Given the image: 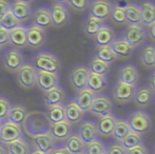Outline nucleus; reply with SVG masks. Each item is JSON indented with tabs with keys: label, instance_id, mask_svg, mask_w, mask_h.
<instances>
[{
	"label": "nucleus",
	"instance_id": "nucleus-55",
	"mask_svg": "<svg viewBox=\"0 0 155 154\" xmlns=\"http://www.w3.org/2000/svg\"><path fill=\"white\" fill-rule=\"evenodd\" d=\"M30 154H45V153H43V152H41V151H38V150H36V149H34V150H33Z\"/></svg>",
	"mask_w": 155,
	"mask_h": 154
},
{
	"label": "nucleus",
	"instance_id": "nucleus-46",
	"mask_svg": "<svg viewBox=\"0 0 155 154\" xmlns=\"http://www.w3.org/2000/svg\"><path fill=\"white\" fill-rule=\"evenodd\" d=\"M67 3L76 12H84L90 5V1L88 0H69Z\"/></svg>",
	"mask_w": 155,
	"mask_h": 154
},
{
	"label": "nucleus",
	"instance_id": "nucleus-23",
	"mask_svg": "<svg viewBox=\"0 0 155 154\" xmlns=\"http://www.w3.org/2000/svg\"><path fill=\"white\" fill-rule=\"evenodd\" d=\"M49 133L52 135L54 140L63 142L72 134V125L65 120L57 123H51Z\"/></svg>",
	"mask_w": 155,
	"mask_h": 154
},
{
	"label": "nucleus",
	"instance_id": "nucleus-9",
	"mask_svg": "<svg viewBox=\"0 0 155 154\" xmlns=\"http://www.w3.org/2000/svg\"><path fill=\"white\" fill-rule=\"evenodd\" d=\"M50 11H51L53 27L60 28L69 22L70 12L68 10L67 5L63 2H55V3H53Z\"/></svg>",
	"mask_w": 155,
	"mask_h": 154
},
{
	"label": "nucleus",
	"instance_id": "nucleus-13",
	"mask_svg": "<svg viewBox=\"0 0 155 154\" xmlns=\"http://www.w3.org/2000/svg\"><path fill=\"white\" fill-rule=\"evenodd\" d=\"M25 64V58L19 50L11 49L5 53L3 58L4 69L8 72H17Z\"/></svg>",
	"mask_w": 155,
	"mask_h": 154
},
{
	"label": "nucleus",
	"instance_id": "nucleus-27",
	"mask_svg": "<svg viewBox=\"0 0 155 154\" xmlns=\"http://www.w3.org/2000/svg\"><path fill=\"white\" fill-rule=\"evenodd\" d=\"M64 111H65V121L70 125H77L81 123V119L84 118V113L77 107L73 100L69 101L64 105Z\"/></svg>",
	"mask_w": 155,
	"mask_h": 154
},
{
	"label": "nucleus",
	"instance_id": "nucleus-4",
	"mask_svg": "<svg viewBox=\"0 0 155 154\" xmlns=\"http://www.w3.org/2000/svg\"><path fill=\"white\" fill-rule=\"evenodd\" d=\"M23 138V132L21 126L15 125L8 120L1 123L0 127V144L8 145L17 139Z\"/></svg>",
	"mask_w": 155,
	"mask_h": 154
},
{
	"label": "nucleus",
	"instance_id": "nucleus-39",
	"mask_svg": "<svg viewBox=\"0 0 155 154\" xmlns=\"http://www.w3.org/2000/svg\"><path fill=\"white\" fill-rule=\"evenodd\" d=\"M90 73L97 75H102V76H106L107 74L110 71V64H106V62L101 61L100 59L96 57H93L92 59L89 62V66L87 67Z\"/></svg>",
	"mask_w": 155,
	"mask_h": 154
},
{
	"label": "nucleus",
	"instance_id": "nucleus-47",
	"mask_svg": "<svg viewBox=\"0 0 155 154\" xmlns=\"http://www.w3.org/2000/svg\"><path fill=\"white\" fill-rule=\"evenodd\" d=\"M106 154H126V149L119 143H113L106 147Z\"/></svg>",
	"mask_w": 155,
	"mask_h": 154
},
{
	"label": "nucleus",
	"instance_id": "nucleus-11",
	"mask_svg": "<svg viewBox=\"0 0 155 154\" xmlns=\"http://www.w3.org/2000/svg\"><path fill=\"white\" fill-rule=\"evenodd\" d=\"M112 3L107 0H95L90 2L89 11L90 15L97 19H100L101 21H106L110 18L111 11H112Z\"/></svg>",
	"mask_w": 155,
	"mask_h": 154
},
{
	"label": "nucleus",
	"instance_id": "nucleus-43",
	"mask_svg": "<svg viewBox=\"0 0 155 154\" xmlns=\"http://www.w3.org/2000/svg\"><path fill=\"white\" fill-rule=\"evenodd\" d=\"M20 25V22L15 18V16L13 15V13L11 12V10L2 17V19L0 20V27L5 29L6 31H12L15 28L19 27Z\"/></svg>",
	"mask_w": 155,
	"mask_h": 154
},
{
	"label": "nucleus",
	"instance_id": "nucleus-53",
	"mask_svg": "<svg viewBox=\"0 0 155 154\" xmlns=\"http://www.w3.org/2000/svg\"><path fill=\"white\" fill-rule=\"evenodd\" d=\"M149 84H150V89H151L153 92H155V70L149 76Z\"/></svg>",
	"mask_w": 155,
	"mask_h": 154
},
{
	"label": "nucleus",
	"instance_id": "nucleus-52",
	"mask_svg": "<svg viewBox=\"0 0 155 154\" xmlns=\"http://www.w3.org/2000/svg\"><path fill=\"white\" fill-rule=\"evenodd\" d=\"M148 35H149V38L155 42V22L148 27Z\"/></svg>",
	"mask_w": 155,
	"mask_h": 154
},
{
	"label": "nucleus",
	"instance_id": "nucleus-24",
	"mask_svg": "<svg viewBox=\"0 0 155 154\" xmlns=\"http://www.w3.org/2000/svg\"><path fill=\"white\" fill-rule=\"evenodd\" d=\"M116 120L117 118L113 114H109L107 116L98 118L97 123H95L98 134L100 136H102V137H110V136H112L113 129H114Z\"/></svg>",
	"mask_w": 155,
	"mask_h": 154
},
{
	"label": "nucleus",
	"instance_id": "nucleus-44",
	"mask_svg": "<svg viewBox=\"0 0 155 154\" xmlns=\"http://www.w3.org/2000/svg\"><path fill=\"white\" fill-rule=\"evenodd\" d=\"M106 151V146L99 139H96L84 147V154H101Z\"/></svg>",
	"mask_w": 155,
	"mask_h": 154
},
{
	"label": "nucleus",
	"instance_id": "nucleus-49",
	"mask_svg": "<svg viewBox=\"0 0 155 154\" xmlns=\"http://www.w3.org/2000/svg\"><path fill=\"white\" fill-rule=\"evenodd\" d=\"M126 154H149V151L146 148L143 144H140L136 147H133L131 149L126 150Z\"/></svg>",
	"mask_w": 155,
	"mask_h": 154
},
{
	"label": "nucleus",
	"instance_id": "nucleus-40",
	"mask_svg": "<svg viewBox=\"0 0 155 154\" xmlns=\"http://www.w3.org/2000/svg\"><path fill=\"white\" fill-rule=\"evenodd\" d=\"M96 58L100 59L101 61L111 64L117 59L115 54L113 53L110 45H104V47H98L96 50Z\"/></svg>",
	"mask_w": 155,
	"mask_h": 154
},
{
	"label": "nucleus",
	"instance_id": "nucleus-42",
	"mask_svg": "<svg viewBox=\"0 0 155 154\" xmlns=\"http://www.w3.org/2000/svg\"><path fill=\"white\" fill-rule=\"evenodd\" d=\"M113 23L117 25H127L126 15H124V8L121 5H113L111 11L110 18Z\"/></svg>",
	"mask_w": 155,
	"mask_h": 154
},
{
	"label": "nucleus",
	"instance_id": "nucleus-31",
	"mask_svg": "<svg viewBox=\"0 0 155 154\" xmlns=\"http://www.w3.org/2000/svg\"><path fill=\"white\" fill-rule=\"evenodd\" d=\"M141 13V25L145 27H150L155 22V4L153 2L145 1L139 5Z\"/></svg>",
	"mask_w": 155,
	"mask_h": 154
},
{
	"label": "nucleus",
	"instance_id": "nucleus-14",
	"mask_svg": "<svg viewBox=\"0 0 155 154\" xmlns=\"http://www.w3.org/2000/svg\"><path fill=\"white\" fill-rule=\"evenodd\" d=\"M36 86L43 92L52 90L55 87L59 86V77L58 74L36 71Z\"/></svg>",
	"mask_w": 155,
	"mask_h": 154
},
{
	"label": "nucleus",
	"instance_id": "nucleus-59",
	"mask_svg": "<svg viewBox=\"0 0 155 154\" xmlns=\"http://www.w3.org/2000/svg\"><path fill=\"white\" fill-rule=\"evenodd\" d=\"M0 50H1V48H0Z\"/></svg>",
	"mask_w": 155,
	"mask_h": 154
},
{
	"label": "nucleus",
	"instance_id": "nucleus-5",
	"mask_svg": "<svg viewBox=\"0 0 155 154\" xmlns=\"http://www.w3.org/2000/svg\"><path fill=\"white\" fill-rule=\"evenodd\" d=\"M123 38L134 49L145 42L147 33L141 25H127L124 30Z\"/></svg>",
	"mask_w": 155,
	"mask_h": 154
},
{
	"label": "nucleus",
	"instance_id": "nucleus-1",
	"mask_svg": "<svg viewBox=\"0 0 155 154\" xmlns=\"http://www.w3.org/2000/svg\"><path fill=\"white\" fill-rule=\"evenodd\" d=\"M21 126H22L21 129L28 135L34 137V136L40 135V134L49 133L51 123L49 121L45 112L33 111L28 113Z\"/></svg>",
	"mask_w": 155,
	"mask_h": 154
},
{
	"label": "nucleus",
	"instance_id": "nucleus-2",
	"mask_svg": "<svg viewBox=\"0 0 155 154\" xmlns=\"http://www.w3.org/2000/svg\"><path fill=\"white\" fill-rule=\"evenodd\" d=\"M32 64L36 71L53 74H58L61 68V64L58 57L49 51H39L35 54L32 59Z\"/></svg>",
	"mask_w": 155,
	"mask_h": 154
},
{
	"label": "nucleus",
	"instance_id": "nucleus-37",
	"mask_svg": "<svg viewBox=\"0 0 155 154\" xmlns=\"http://www.w3.org/2000/svg\"><path fill=\"white\" fill-rule=\"evenodd\" d=\"M102 25H104V21L89 15L86 18V20H84V32L89 37H95L96 34L98 33V31H99V29Z\"/></svg>",
	"mask_w": 155,
	"mask_h": 154
},
{
	"label": "nucleus",
	"instance_id": "nucleus-58",
	"mask_svg": "<svg viewBox=\"0 0 155 154\" xmlns=\"http://www.w3.org/2000/svg\"><path fill=\"white\" fill-rule=\"evenodd\" d=\"M80 154H84V153H80Z\"/></svg>",
	"mask_w": 155,
	"mask_h": 154
},
{
	"label": "nucleus",
	"instance_id": "nucleus-21",
	"mask_svg": "<svg viewBox=\"0 0 155 154\" xmlns=\"http://www.w3.org/2000/svg\"><path fill=\"white\" fill-rule=\"evenodd\" d=\"M32 144L36 150L41 151L45 154H49L55 148V140L50 133L40 134L32 137Z\"/></svg>",
	"mask_w": 155,
	"mask_h": 154
},
{
	"label": "nucleus",
	"instance_id": "nucleus-22",
	"mask_svg": "<svg viewBox=\"0 0 155 154\" xmlns=\"http://www.w3.org/2000/svg\"><path fill=\"white\" fill-rule=\"evenodd\" d=\"M110 47L116 58H120V59H128L132 56L133 52H134V49L123 37L115 38L110 44Z\"/></svg>",
	"mask_w": 155,
	"mask_h": 154
},
{
	"label": "nucleus",
	"instance_id": "nucleus-48",
	"mask_svg": "<svg viewBox=\"0 0 155 154\" xmlns=\"http://www.w3.org/2000/svg\"><path fill=\"white\" fill-rule=\"evenodd\" d=\"M10 44V32L0 27V48Z\"/></svg>",
	"mask_w": 155,
	"mask_h": 154
},
{
	"label": "nucleus",
	"instance_id": "nucleus-30",
	"mask_svg": "<svg viewBox=\"0 0 155 154\" xmlns=\"http://www.w3.org/2000/svg\"><path fill=\"white\" fill-rule=\"evenodd\" d=\"M124 8L128 25H141V13L139 5L135 3H129Z\"/></svg>",
	"mask_w": 155,
	"mask_h": 154
},
{
	"label": "nucleus",
	"instance_id": "nucleus-6",
	"mask_svg": "<svg viewBox=\"0 0 155 154\" xmlns=\"http://www.w3.org/2000/svg\"><path fill=\"white\" fill-rule=\"evenodd\" d=\"M17 80L21 88L31 90L36 86V70L30 62H25L17 71Z\"/></svg>",
	"mask_w": 155,
	"mask_h": 154
},
{
	"label": "nucleus",
	"instance_id": "nucleus-54",
	"mask_svg": "<svg viewBox=\"0 0 155 154\" xmlns=\"http://www.w3.org/2000/svg\"><path fill=\"white\" fill-rule=\"evenodd\" d=\"M0 154H8V152H6L5 147H4L2 144H0Z\"/></svg>",
	"mask_w": 155,
	"mask_h": 154
},
{
	"label": "nucleus",
	"instance_id": "nucleus-20",
	"mask_svg": "<svg viewBox=\"0 0 155 154\" xmlns=\"http://www.w3.org/2000/svg\"><path fill=\"white\" fill-rule=\"evenodd\" d=\"M153 91L150 89V87L143 86L138 89H135L134 96H133V101L139 108H147L151 105L153 100Z\"/></svg>",
	"mask_w": 155,
	"mask_h": 154
},
{
	"label": "nucleus",
	"instance_id": "nucleus-33",
	"mask_svg": "<svg viewBox=\"0 0 155 154\" xmlns=\"http://www.w3.org/2000/svg\"><path fill=\"white\" fill-rule=\"evenodd\" d=\"M64 147L68 149L70 154H80L84 152L86 145L81 140V138L78 136L77 133H72L69 137L65 139Z\"/></svg>",
	"mask_w": 155,
	"mask_h": 154
},
{
	"label": "nucleus",
	"instance_id": "nucleus-41",
	"mask_svg": "<svg viewBox=\"0 0 155 154\" xmlns=\"http://www.w3.org/2000/svg\"><path fill=\"white\" fill-rule=\"evenodd\" d=\"M119 144H120L126 150H128V149H131V148H133V147H136V146H138V145L143 144V136H141V134L131 131Z\"/></svg>",
	"mask_w": 155,
	"mask_h": 154
},
{
	"label": "nucleus",
	"instance_id": "nucleus-29",
	"mask_svg": "<svg viewBox=\"0 0 155 154\" xmlns=\"http://www.w3.org/2000/svg\"><path fill=\"white\" fill-rule=\"evenodd\" d=\"M107 86H108V80H107L106 76L93 74V73L89 74L86 88L90 89V90L95 93L96 95H98L100 92L106 90Z\"/></svg>",
	"mask_w": 155,
	"mask_h": 154
},
{
	"label": "nucleus",
	"instance_id": "nucleus-35",
	"mask_svg": "<svg viewBox=\"0 0 155 154\" xmlns=\"http://www.w3.org/2000/svg\"><path fill=\"white\" fill-rule=\"evenodd\" d=\"M131 132V128L129 126L127 119H117L113 129L112 136L116 143H120L121 140Z\"/></svg>",
	"mask_w": 155,
	"mask_h": 154
},
{
	"label": "nucleus",
	"instance_id": "nucleus-56",
	"mask_svg": "<svg viewBox=\"0 0 155 154\" xmlns=\"http://www.w3.org/2000/svg\"><path fill=\"white\" fill-rule=\"evenodd\" d=\"M101 154H106V151H104V152H102Z\"/></svg>",
	"mask_w": 155,
	"mask_h": 154
},
{
	"label": "nucleus",
	"instance_id": "nucleus-45",
	"mask_svg": "<svg viewBox=\"0 0 155 154\" xmlns=\"http://www.w3.org/2000/svg\"><path fill=\"white\" fill-rule=\"evenodd\" d=\"M11 107H12V105H11L10 100L5 97L0 96V121L1 123L6 120Z\"/></svg>",
	"mask_w": 155,
	"mask_h": 154
},
{
	"label": "nucleus",
	"instance_id": "nucleus-3",
	"mask_svg": "<svg viewBox=\"0 0 155 154\" xmlns=\"http://www.w3.org/2000/svg\"><path fill=\"white\" fill-rule=\"evenodd\" d=\"M129 126L131 128V131L136 133L143 134L150 131L152 127V120L149 114L141 110H137L130 114V116L127 119Z\"/></svg>",
	"mask_w": 155,
	"mask_h": 154
},
{
	"label": "nucleus",
	"instance_id": "nucleus-7",
	"mask_svg": "<svg viewBox=\"0 0 155 154\" xmlns=\"http://www.w3.org/2000/svg\"><path fill=\"white\" fill-rule=\"evenodd\" d=\"M112 109H113V103L111 101V99L107 95L98 94L94 98L89 112L92 115L100 118V117L112 114Z\"/></svg>",
	"mask_w": 155,
	"mask_h": 154
},
{
	"label": "nucleus",
	"instance_id": "nucleus-19",
	"mask_svg": "<svg viewBox=\"0 0 155 154\" xmlns=\"http://www.w3.org/2000/svg\"><path fill=\"white\" fill-rule=\"evenodd\" d=\"M96 94L88 88H84L80 91H77L76 95L74 96L73 101L77 105V107L82 112H88L90 110V107L92 105Z\"/></svg>",
	"mask_w": 155,
	"mask_h": 154
},
{
	"label": "nucleus",
	"instance_id": "nucleus-15",
	"mask_svg": "<svg viewBox=\"0 0 155 154\" xmlns=\"http://www.w3.org/2000/svg\"><path fill=\"white\" fill-rule=\"evenodd\" d=\"M27 40L28 47L36 49L42 47L47 40L45 31L41 28H38L34 25H31L27 28Z\"/></svg>",
	"mask_w": 155,
	"mask_h": 154
},
{
	"label": "nucleus",
	"instance_id": "nucleus-51",
	"mask_svg": "<svg viewBox=\"0 0 155 154\" xmlns=\"http://www.w3.org/2000/svg\"><path fill=\"white\" fill-rule=\"evenodd\" d=\"M49 154H70V152L68 151V149L64 147V145H63V146L55 147V148H54Z\"/></svg>",
	"mask_w": 155,
	"mask_h": 154
},
{
	"label": "nucleus",
	"instance_id": "nucleus-10",
	"mask_svg": "<svg viewBox=\"0 0 155 154\" xmlns=\"http://www.w3.org/2000/svg\"><path fill=\"white\" fill-rule=\"evenodd\" d=\"M11 12L15 16V18L21 23H25L32 19L33 11L31 4L23 0H16L11 3Z\"/></svg>",
	"mask_w": 155,
	"mask_h": 154
},
{
	"label": "nucleus",
	"instance_id": "nucleus-50",
	"mask_svg": "<svg viewBox=\"0 0 155 154\" xmlns=\"http://www.w3.org/2000/svg\"><path fill=\"white\" fill-rule=\"evenodd\" d=\"M11 8V3L10 1L6 0H0V20L2 19V17L10 11Z\"/></svg>",
	"mask_w": 155,
	"mask_h": 154
},
{
	"label": "nucleus",
	"instance_id": "nucleus-38",
	"mask_svg": "<svg viewBox=\"0 0 155 154\" xmlns=\"http://www.w3.org/2000/svg\"><path fill=\"white\" fill-rule=\"evenodd\" d=\"M139 59L146 68H155V47L153 44H147L141 50Z\"/></svg>",
	"mask_w": 155,
	"mask_h": 154
},
{
	"label": "nucleus",
	"instance_id": "nucleus-16",
	"mask_svg": "<svg viewBox=\"0 0 155 154\" xmlns=\"http://www.w3.org/2000/svg\"><path fill=\"white\" fill-rule=\"evenodd\" d=\"M117 77L118 81L135 88L139 80V73L133 64H124L118 70Z\"/></svg>",
	"mask_w": 155,
	"mask_h": 154
},
{
	"label": "nucleus",
	"instance_id": "nucleus-32",
	"mask_svg": "<svg viewBox=\"0 0 155 154\" xmlns=\"http://www.w3.org/2000/svg\"><path fill=\"white\" fill-rule=\"evenodd\" d=\"M28 110L25 106L22 105H13L8 112V115L6 120L15 123V125L21 126L25 121V117L28 115Z\"/></svg>",
	"mask_w": 155,
	"mask_h": 154
},
{
	"label": "nucleus",
	"instance_id": "nucleus-25",
	"mask_svg": "<svg viewBox=\"0 0 155 154\" xmlns=\"http://www.w3.org/2000/svg\"><path fill=\"white\" fill-rule=\"evenodd\" d=\"M10 44L15 47V49L17 50L28 47L27 28L20 25L19 27L10 31Z\"/></svg>",
	"mask_w": 155,
	"mask_h": 154
},
{
	"label": "nucleus",
	"instance_id": "nucleus-36",
	"mask_svg": "<svg viewBox=\"0 0 155 154\" xmlns=\"http://www.w3.org/2000/svg\"><path fill=\"white\" fill-rule=\"evenodd\" d=\"M5 149L8 154H30L31 149L30 145L27 143L25 138H20L13 143L5 145Z\"/></svg>",
	"mask_w": 155,
	"mask_h": 154
},
{
	"label": "nucleus",
	"instance_id": "nucleus-57",
	"mask_svg": "<svg viewBox=\"0 0 155 154\" xmlns=\"http://www.w3.org/2000/svg\"><path fill=\"white\" fill-rule=\"evenodd\" d=\"M1 123H1V121H0V127H1Z\"/></svg>",
	"mask_w": 155,
	"mask_h": 154
},
{
	"label": "nucleus",
	"instance_id": "nucleus-18",
	"mask_svg": "<svg viewBox=\"0 0 155 154\" xmlns=\"http://www.w3.org/2000/svg\"><path fill=\"white\" fill-rule=\"evenodd\" d=\"M78 136L81 138L84 145H88L90 143L97 139L98 132L96 129V125L91 120H84L80 123L78 127Z\"/></svg>",
	"mask_w": 155,
	"mask_h": 154
},
{
	"label": "nucleus",
	"instance_id": "nucleus-34",
	"mask_svg": "<svg viewBox=\"0 0 155 154\" xmlns=\"http://www.w3.org/2000/svg\"><path fill=\"white\" fill-rule=\"evenodd\" d=\"M45 115L51 123H57L65 120L64 105H55L47 107Z\"/></svg>",
	"mask_w": 155,
	"mask_h": 154
},
{
	"label": "nucleus",
	"instance_id": "nucleus-28",
	"mask_svg": "<svg viewBox=\"0 0 155 154\" xmlns=\"http://www.w3.org/2000/svg\"><path fill=\"white\" fill-rule=\"evenodd\" d=\"M95 42L97 47H104V45H110L115 39V32L110 25H104L99 29L98 33L96 34Z\"/></svg>",
	"mask_w": 155,
	"mask_h": 154
},
{
	"label": "nucleus",
	"instance_id": "nucleus-17",
	"mask_svg": "<svg viewBox=\"0 0 155 154\" xmlns=\"http://www.w3.org/2000/svg\"><path fill=\"white\" fill-rule=\"evenodd\" d=\"M32 25H36L38 28H41L43 30L53 27L50 8H45V6H41V8H36L32 14Z\"/></svg>",
	"mask_w": 155,
	"mask_h": 154
},
{
	"label": "nucleus",
	"instance_id": "nucleus-12",
	"mask_svg": "<svg viewBox=\"0 0 155 154\" xmlns=\"http://www.w3.org/2000/svg\"><path fill=\"white\" fill-rule=\"evenodd\" d=\"M88 68L86 66H77L71 71L69 76V80L71 86L76 91H80L87 87V81L89 77Z\"/></svg>",
	"mask_w": 155,
	"mask_h": 154
},
{
	"label": "nucleus",
	"instance_id": "nucleus-26",
	"mask_svg": "<svg viewBox=\"0 0 155 154\" xmlns=\"http://www.w3.org/2000/svg\"><path fill=\"white\" fill-rule=\"evenodd\" d=\"M43 99H45V105L47 107L55 105H63L65 99V92L60 86L55 87L52 90L45 92Z\"/></svg>",
	"mask_w": 155,
	"mask_h": 154
},
{
	"label": "nucleus",
	"instance_id": "nucleus-8",
	"mask_svg": "<svg viewBox=\"0 0 155 154\" xmlns=\"http://www.w3.org/2000/svg\"><path fill=\"white\" fill-rule=\"evenodd\" d=\"M135 93L134 87L124 84L117 80L112 89V97L114 101L119 105H126L133 100V96Z\"/></svg>",
	"mask_w": 155,
	"mask_h": 154
}]
</instances>
